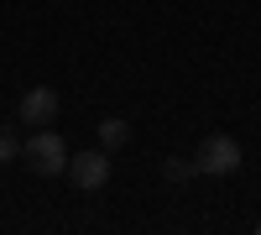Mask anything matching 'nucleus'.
I'll use <instances>...</instances> for the list:
<instances>
[{"instance_id": "f257e3e1", "label": "nucleus", "mask_w": 261, "mask_h": 235, "mask_svg": "<svg viewBox=\"0 0 261 235\" xmlns=\"http://www.w3.org/2000/svg\"><path fill=\"white\" fill-rule=\"evenodd\" d=\"M21 162H27L37 178H58V173H68V141H63L53 125H42V131H32L21 141Z\"/></svg>"}, {"instance_id": "f03ea898", "label": "nucleus", "mask_w": 261, "mask_h": 235, "mask_svg": "<svg viewBox=\"0 0 261 235\" xmlns=\"http://www.w3.org/2000/svg\"><path fill=\"white\" fill-rule=\"evenodd\" d=\"M193 167H199V173H209V178L235 173V167H241V141L225 136V131L204 136V141H199V157H193Z\"/></svg>"}, {"instance_id": "7ed1b4c3", "label": "nucleus", "mask_w": 261, "mask_h": 235, "mask_svg": "<svg viewBox=\"0 0 261 235\" xmlns=\"http://www.w3.org/2000/svg\"><path fill=\"white\" fill-rule=\"evenodd\" d=\"M68 178L79 194H99L105 183H110V152H68Z\"/></svg>"}, {"instance_id": "20e7f679", "label": "nucleus", "mask_w": 261, "mask_h": 235, "mask_svg": "<svg viewBox=\"0 0 261 235\" xmlns=\"http://www.w3.org/2000/svg\"><path fill=\"white\" fill-rule=\"evenodd\" d=\"M53 115H58V89H47V84L27 89V94H21V105H16V120H21V125H32V131L53 125Z\"/></svg>"}, {"instance_id": "39448f33", "label": "nucleus", "mask_w": 261, "mask_h": 235, "mask_svg": "<svg viewBox=\"0 0 261 235\" xmlns=\"http://www.w3.org/2000/svg\"><path fill=\"white\" fill-rule=\"evenodd\" d=\"M125 141H130V125L125 120H105L99 125V146H105V152H120Z\"/></svg>"}, {"instance_id": "423d86ee", "label": "nucleus", "mask_w": 261, "mask_h": 235, "mask_svg": "<svg viewBox=\"0 0 261 235\" xmlns=\"http://www.w3.org/2000/svg\"><path fill=\"white\" fill-rule=\"evenodd\" d=\"M21 157V141H16V131H6L0 125V162H16Z\"/></svg>"}, {"instance_id": "0eeeda50", "label": "nucleus", "mask_w": 261, "mask_h": 235, "mask_svg": "<svg viewBox=\"0 0 261 235\" xmlns=\"http://www.w3.org/2000/svg\"><path fill=\"white\" fill-rule=\"evenodd\" d=\"M162 173L183 183V178H193V173H199V167H193V162H183V157H167V167H162Z\"/></svg>"}, {"instance_id": "6e6552de", "label": "nucleus", "mask_w": 261, "mask_h": 235, "mask_svg": "<svg viewBox=\"0 0 261 235\" xmlns=\"http://www.w3.org/2000/svg\"><path fill=\"white\" fill-rule=\"evenodd\" d=\"M256 235H261V220H256Z\"/></svg>"}]
</instances>
